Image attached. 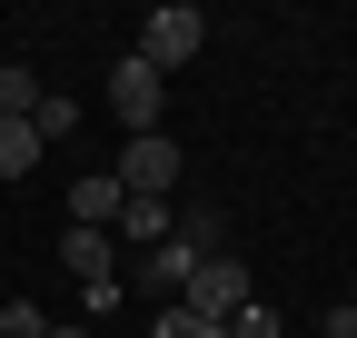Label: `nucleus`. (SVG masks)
Returning <instances> with one entry per match:
<instances>
[{
  "label": "nucleus",
  "instance_id": "9b49d317",
  "mask_svg": "<svg viewBox=\"0 0 357 338\" xmlns=\"http://www.w3.org/2000/svg\"><path fill=\"white\" fill-rule=\"evenodd\" d=\"M70 119H79L70 100H50V90H40V110H30V130H40V140H60V130H70Z\"/></svg>",
  "mask_w": 357,
  "mask_h": 338
},
{
  "label": "nucleus",
  "instance_id": "2eb2a0df",
  "mask_svg": "<svg viewBox=\"0 0 357 338\" xmlns=\"http://www.w3.org/2000/svg\"><path fill=\"white\" fill-rule=\"evenodd\" d=\"M40 338H89V328H40Z\"/></svg>",
  "mask_w": 357,
  "mask_h": 338
},
{
  "label": "nucleus",
  "instance_id": "9d476101",
  "mask_svg": "<svg viewBox=\"0 0 357 338\" xmlns=\"http://www.w3.org/2000/svg\"><path fill=\"white\" fill-rule=\"evenodd\" d=\"M30 110H40V80L20 60H0V119H30Z\"/></svg>",
  "mask_w": 357,
  "mask_h": 338
},
{
  "label": "nucleus",
  "instance_id": "6e6552de",
  "mask_svg": "<svg viewBox=\"0 0 357 338\" xmlns=\"http://www.w3.org/2000/svg\"><path fill=\"white\" fill-rule=\"evenodd\" d=\"M109 239H129V249H159V239H169V199H119Z\"/></svg>",
  "mask_w": 357,
  "mask_h": 338
},
{
  "label": "nucleus",
  "instance_id": "f8f14e48",
  "mask_svg": "<svg viewBox=\"0 0 357 338\" xmlns=\"http://www.w3.org/2000/svg\"><path fill=\"white\" fill-rule=\"evenodd\" d=\"M40 328H50V318H40L30 299H10V309H0V338H40Z\"/></svg>",
  "mask_w": 357,
  "mask_h": 338
},
{
  "label": "nucleus",
  "instance_id": "ddd939ff",
  "mask_svg": "<svg viewBox=\"0 0 357 338\" xmlns=\"http://www.w3.org/2000/svg\"><path fill=\"white\" fill-rule=\"evenodd\" d=\"M229 338H278V309H258V299H248V309L229 318Z\"/></svg>",
  "mask_w": 357,
  "mask_h": 338
},
{
  "label": "nucleus",
  "instance_id": "f03ea898",
  "mask_svg": "<svg viewBox=\"0 0 357 338\" xmlns=\"http://www.w3.org/2000/svg\"><path fill=\"white\" fill-rule=\"evenodd\" d=\"M178 169H189V149H178L169 130H139V140L119 149V169H109V179H119L129 199H169V189H178Z\"/></svg>",
  "mask_w": 357,
  "mask_h": 338
},
{
  "label": "nucleus",
  "instance_id": "7ed1b4c3",
  "mask_svg": "<svg viewBox=\"0 0 357 338\" xmlns=\"http://www.w3.org/2000/svg\"><path fill=\"white\" fill-rule=\"evenodd\" d=\"M208 50V20L189 10V0H169V10H149V30H139V50H129V60H149L159 80L178 70V60H199Z\"/></svg>",
  "mask_w": 357,
  "mask_h": 338
},
{
  "label": "nucleus",
  "instance_id": "423d86ee",
  "mask_svg": "<svg viewBox=\"0 0 357 338\" xmlns=\"http://www.w3.org/2000/svg\"><path fill=\"white\" fill-rule=\"evenodd\" d=\"M189 269H199V249H178V239H159V249H139V299H159V309H178V288H189Z\"/></svg>",
  "mask_w": 357,
  "mask_h": 338
},
{
  "label": "nucleus",
  "instance_id": "f257e3e1",
  "mask_svg": "<svg viewBox=\"0 0 357 338\" xmlns=\"http://www.w3.org/2000/svg\"><path fill=\"white\" fill-rule=\"evenodd\" d=\"M60 269L79 279L89 309H119V299H129V279H119V239H109V229H70V239H60Z\"/></svg>",
  "mask_w": 357,
  "mask_h": 338
},
{
  "label": "nucleus",
  "instance_id": "20e7f679",
  "mask_svg": "<svg viewBox=\"0 0 357 338\" xmlns=\"http://www.w3.org/2000/svg\"><path fill=\"white\" fill-rule=\"evenodd\" d=\"M178 309H189L199 328H229V318L248 309V269H238V259H199L189 288H178Z\"/></svg>",
  "mask_w": 357,
  "mask_h": 338
},
{
  "label": "nucleus",
  "instance_id": "0eeeda50",
  "mask_svg": "<svg viewBox=\"0 0 357 338\" xmlns=\"http://www.w3.org/2000/svg\"><path fill=\"white\" fill-rule=\"evenodd\" d=\"M119 199H129V189L109 179V169H89V179L70 189V229H109V219H119Z\"/></svg>",
  "mask_w": 357,
  "mask_h": 338
},
{
  "label": "nucleus",
  "instance_id": "4468645a",
  "mask_svg": "<svg viewBox=\"0 0 357 338\" xmlns=\"http://www.w3.org/2000/svg\"><path fill=\"white\" fill-rule=\"evenodd\" d=\"M318 338H357V309H328V318H318Z\"/></svg>",
  "mask_w": 357,
  "mask_h": 338
},
{
  "label": "nucleus",
  "instance_id": "39448f33",
  "mask_svg": "<svg viewBox=\"0 0 357 338\" xmlns=\"http://www.w3.org/2000/svg\"><path fill=\"white\" fill-rule=\"evenodd\" d=\"M159 100H169V90H159V70H149V60H119V70H109V110L129 119V140L159 130Z\"/></svg>",
  "mask_w": 357,
  "mask_h": 338
},
{
  "label": "nucleus",
  "instance_id": "1a4fd4ad",
  "mask_svg": "<svg viewBox=\"0 0 357 338\" xmlns=\"http://www.w3.org/2000/svg\"><path fill=\"white\" fill-rule=\"evenodd\" d=\"M40 169V130L30 119H0V179H30Z\"/></svg>",
  "mask_w": 357,
  "mask_h": 338
}]
</instances>
